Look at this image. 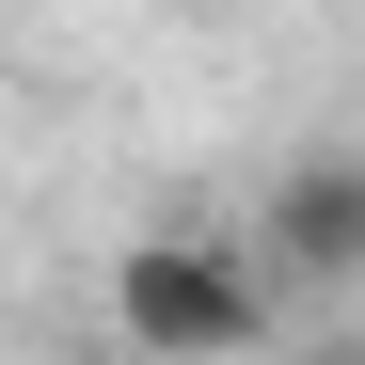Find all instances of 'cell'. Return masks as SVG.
I'll return each mask as SVG.
<instances>
[{"label": "cell", "instance_id": "6da1fadb", "mask_svg": "<svg viewBox=\"0 0 365 365\" xmlns=\"http://www.w3.org/2000/svg\"><path fill=\"white\" fill-rule=\"evenodd\" d=\"M111 334H128L143 365H238V349L270 334L255 238H222V222H143L128 255H111Z\"/></svg>", "mask_w": 365, "mask_h": 365}, {"label": "cell", "instance_id": "7a4b0ae2", "mask_svg": "<svg viewBox=\"0 0 365 365\" xmlns=\"http://www.w3.org/2000/svg\"><path fill=\"white\" fill-rule=\"evenodd\" d=\"M255 270L270 286H365V159H286L255 191Z\"/></svg>", "mask_w": 365, "mask_h": 365}]
</instances>
